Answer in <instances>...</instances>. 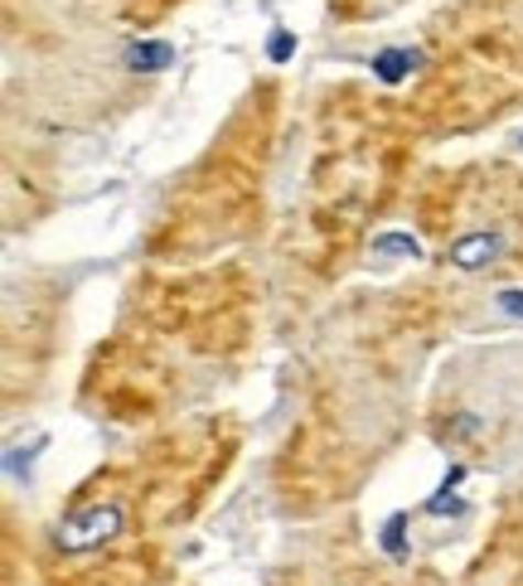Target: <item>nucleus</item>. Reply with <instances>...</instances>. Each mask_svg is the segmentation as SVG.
I'll return each mask as SVG.
<instances>
[{
  "instance_id": "1",
  "label": "nucleus",
  "mask_w": 523,
  "mask_h": 586,
  "mask_svg": "<svg viewBox=\"0 0 523 586\" xmlns=\"http://www.w3.org/2000/svg\"><path fill=\"white\" fill-rule=\"evenodd\" d=\"M121 529H127V514H121V504H88L78 509V514H68L58 523V547H68V553H88V547H102L121 539Z\"/></svg>"
},
{
  "instance_id": "2",
  "label": "nucleus",
  "mask_w": 523,
  "mask_h": 586,
  "mask_svg": "<svg viewBox=\"0 0 523 586\" xmlns=\"http://www.w3.org/2000/svg\"><path fill=\"white\" fill-rule=\"evenodd\" d=\"M500 252H504L500 234H466L460 242H451V267H460V272H480V267H490Z\"/></svg>"
},
{
  "instance_id": "3",
  "label": "nucleus",
  "mask_w": 523,
  "mask_h": 586,
  "mask_svg": "<svg viewBox=\"0 0 523 586\" xmlns=\"http://www.w3.org/2000/svg\"><path fill=\"white\" fill-rule=\"evenodd\" d=\"M170 64H175V44H165V40H131L127 44V68L141 73V78L165 73Z\"/></svg>"
},
{
  "instance_id": "4",
  "label": "nucleus",
  "mask_w": 523,
  "mask_h": 586,
  "mask_svg": "<svg viewBox=\"0 0 523 586\" xmlns=\"http://www.w3.org/2000/svg\"><path fill=\"white\" fill-rule=\"evenodd\" d=\"M422 58L412 54V48H383V54H373V78L383 83H403L412 78V68H417Z\"/></svg>"
},
{
  "instance_id": "5",
  "label": "nucleus",
  "mask_w": 523,
  "mask_h": 586,
  "mask_svg": "<svg viewBox=\"0 0 523 586\" xmlns=\"http://www.w3.org/2000/svg\"><path fill=\"white\" fill-rule=\"evenodd\" d=\"M407 529H412V514L407 509H397V514H388V523H383V533H379V543H383V553L393 557V563H403V557L412 553L407 547Z\"/></svg>"
},
{
  "instance_id": "6",
  "label": "nucleus",
  "mask_w": 523,
  "mask_h": 586,
  "mask_svg": "<svg viewBox=\"0 0 523 586\" xmlns=\"http://www.w3.org/2000/svg\"><path fill=\"white\" fill-rule=\"evenodd\" d=\"M373 258H407V262H422V242L412 234H383L373 238Z\"/></svg>"
},
{
  "instance_id": "7",
  "label": "nucleus",
  "mask_w": 523,
  "mask_h": 586,
  "mask_svg": "<svg viewBox=\"0 0 523 586\" xmlns=\"http://www.w3.org/2000/svg\"><path fill=\"white\" fill-rule=\"evenodd\" d=\"M266 58H272V64H291V58H296V34L272 30V40H266Z\"/></svg>"
},
{
  "instance_id": "8",
  "label": "nucleus",
  "mask_w": 523,
  "mask_h": 586,
  "mask_svg": "<svg viewBox=\"0 0 523 586\" xmlns=\"http://www.w3.org/2000/svg\"><path fill=\"white\" fill-rule=\"evenodd\" d=\"M422 509H427L432 519H446V514H460V509H466V504H460V499H456V490H436V495H432Z\"/></svg>"
},
{
  "instance_id": "9",
  "label": "nucleus",
  "mask_w": 523,
  "mask_h": 586,
  "mask_svg": "<svg viewBox=\"0 0 523 586\" xmlns=\"http://www.w3.org/2000/svg\"><path fill=\"white\" fill-rule=\"evenodd\" d=\"M48 446V436H34V442L30 446H24V451H6V466H10V475H20L24 466H30V460L34 456H40V451Z\"/></svg>"
},
{
  "instance_id": "10",
  "label": "nucleus",
  "mask_w": 523,
  "mask_h": 586,
  "mask_svg": "<svg viewBox=\"0 0 523 586\" xmlns=\"http://www.w3.org/2000/svg\"><path fill=\"white\" fill-rule=\"evenodd\" d=\"M494 305H500L504 315H519V321H523V291H500V296H494Z\"/></svg>"
},
{
  "instance_id": "11",
  "label": "nucleus",
  "mask_w": 523,
  "mask_h": 586,
  "mask_svg": "<svg viewBox=\"0 0 523 586\" xmlns=\"http://www.w3.org/2000/svg\"><path fill=\"white\" fill-rule=\"evenodd\" d=\"M519 145H523V137H519Z\"/></svg>"
}]
</instances>
